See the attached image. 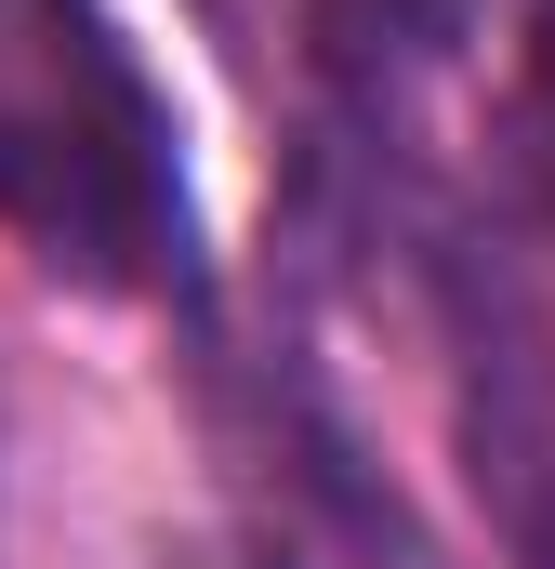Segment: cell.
Listing matches in <instances>:
<instances>
[{"instance_id":"2","label":"cell","mask_w":555,"mask_h":569,"mask_svg":"<svg viewBox=\"0 0 555 569\" xmlns=\"http://www.w3.org/2000/svg\"><path fill=\"white\" fill-rule=\"evenodd\" d=\"M543 120H555V53H543Z\"/></svg>"},{"instance_id":"1","label":"cell","mask_w":555,"mask_h":569,"mask_svg":"<svg viewBox=\"0 0 555 569\" xmlns=\"http://www.w3.org/2000/svg\"><path fill=\"white\" fill-rule=\"evenodd\" d=\"M0 226L80 291H199L172 107L107 0H0Z\"/></svg>"}]
</instances>
